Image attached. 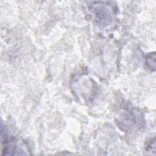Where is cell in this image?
Returning a JSON list of instances; mask_svg holds the SVG:
<instances>
[{
    "label": "cell",
    "instance_id": "obj_1",
    "mask_svg": "<svg viewBox=\"0 0 156 156\" xmlns=\"http://www.w3.org/2000/svg\"><path fill=\"white\" fill-rule=\"evenodd\" d=\"M112 7L104 2H96L91 6V10L94 14L96 20L102 24H108L113 18Z\"/></svg>",
    "mask_w": 156,
    "mask_h": 156
}]
</instances>
